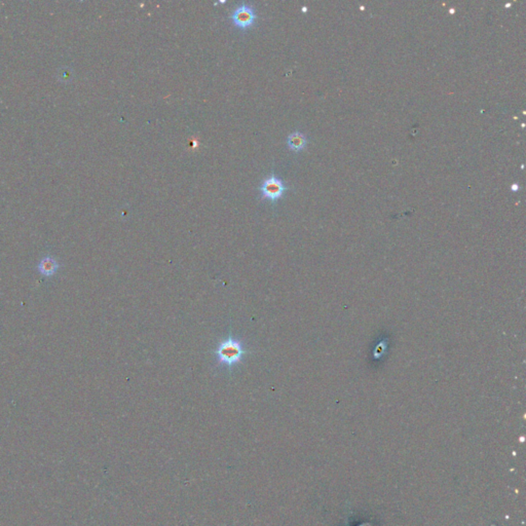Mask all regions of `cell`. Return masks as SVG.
<instances>
[{
  "label": "cell",
  "mask_w": 526,
  "mask_h": 526,
  "mask_svg": "<svg viewBox=\"0 0 526 526\" xmlns=\"http://www.w3.org/2000/svg\"><path fill=\"white\" fill-rule=\"evenodd\" d=\"M59 264L56 259L51 257H44L38 264V271L44 276H50L58 270Z\"/></svg>",
  "instance_id": "cell-5"
},
{
  "label": "cell",
  "mask_w": 526,
  "mask_h": 526,
  "mask_svg": "<svg viewBox=\"0 0 526 526\" xmlns=\"http://www.w3.org/2000/svg\"><path fill=\"white\" fill-rule=\"evenodd\" d=\"M256 12L252 5H249L247 3L240 4L231 14V20L233 24L241 29V30H248L253 27V25L256 22Z\"/></svg>",
  "instance_id": "cell-3"
},
{
  "label": "cell",
  "mask_w": 526,
  "mask_h": 526,
  "mask_svg": "<svg viewBox=\"0 0 526 526\" xmlns=\"http://www.w3.org/2000/svg\"><path fill=\"white\" fill-rule=\"evenodd\" d=\"M246 354L247 350L245 348L244 343L234 337L221 340L215 349L217 363L221 366L230 368V369L240 364Z\"/></svg>",
  "instance_id": "cell-1"
},
{
  "label": "cell",
  "mask_w": 526,
  "mask_h": 526,
  "mask_svg": "<svg viewBox=\"0 0 526 526\" xmlns=\"http://www.w3.org/2000/svg\"><path fill=\"white\" fill-rule=\"evenodd\" d=\"M287 190L286 185L275 175H270L269 177L263 180L260 186V192L262 199L267 200L271 203H276L282 198Z\"/></svg>",
  "instance_id": "cell-2"
},
{
  "label": "cell",
  "mask_w": 526,
  "mask_h": 526,
  "mask_svg": "<svg viewBox=\"0 0 526 526\" xmlns=\"http://www.w3.org/2000/svg\"><path fill=\"white\" fill-rule=\"evenodd\" d=\"M511 189H512L513 191H517V190H519V185H518L517 183H514V184L512 185Z\"/></svg>",
  "instance_id": "cell-6"
},
{
  "label": "cell",
  "mask_w": 526,
  "mask_h": 526,
  "mask_svg": "<svg viewBox=\"0 0 526 526\" xmlns=\"http://www.w3.org/2000/svg\"><path fill=\"white\" fill-rule=\"evenodd\" d=\"M306 143L307 140L305 135L300 132H294L290 134L287 139V144L289 148L295 152H299L303 150L306 146Z\"/></svg>",
  "instance_id": "cell-4"
}]
</instances>
